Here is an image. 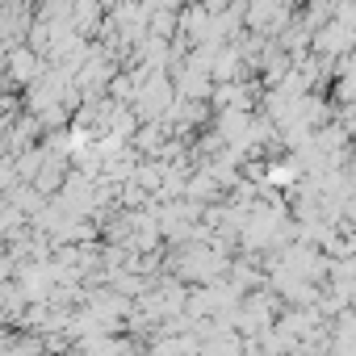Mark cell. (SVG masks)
<instances>
[{"label":"cell","mask_w":356,"mask_h":356,"mask_svg":"<svg viewBox=\"0 0 356 356\" xmlns=\"http://www.w3.org/2000/svg\"><path fill=\"white\" fill-rule=\"evenodd\" d=\"M197 348H202L197 335H163V339H155L151 356H197Z\"/></svg>","instance_id":"6da1fadb"}]
</instances>
